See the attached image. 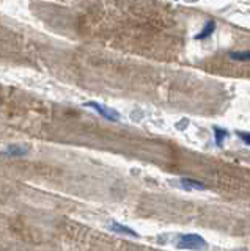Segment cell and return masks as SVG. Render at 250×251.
Masks as SVG:
<instances>
[{"instance_id":"5","label":"cell","mask_w":250,"mask_h":251,"mask_svg":"<svg viewBox=\"0 0 250 251\" xmlns=\"http://www.w3.org/2000/svg\"><path fill=\"white\" fill-rule=\"evenodd\" d=\"M181 185L184 187V188H197V190H203L205 188V184L203 182H198V180H195V179H187V177H183L181 180Z\"/></svg>"},{"instance_id":"2","label":"cell","mask_w":250,"mask_h":251,"mask_svg":"<svg viewBox=\"0 0 250 251\" xmlns=\"http://www.w3.org/2000/svg\"><path fill=\"white\" fill-rule=\"evenodd\" d=\"M83 107L93 108L98 115H101L107 121H112V123L120 121V113L116 112V110H113V108H106V107H103L101 104H98V102H85Z\"/></svg>"},{"instance_id":"6","label":"cell","mask_w":250,"mask_h":251,"mask_svg":"<svg viewBox=\"0 0 250 251\" xmlns=\"http://www.w3.org/2000/svg\"><path fill=\"white\" fill-rule=\"evenodd\" d=\"M27 152H28V149H27V148H21V146H16V145H13V146H8V148H6V154H10V155L21 157V155H26Z\"/></svg>"},{"instance_id":"9","label":"cell","mask_w":250,"mask_h":251,"mask_svg":"<svg viewBox=\"0 0 250 251\" xmlns=\"http://www.w3.org/2000/svg\"><path fill=\"white\" fill-rule=\"evenodd\" d=\"M238 135L246 145H250V132H238Z\"/></svg>"},{"instance_id":"7","label":"cell","mask_w":250,"mask_h":251,"mask_svg":"<svg viewBox=\"0 0 250 251\" xmlns=\"http://www.w3.org/2000/svg\"><path fill=\"white\" fill-rule=\"evenodd\" d=\"M230 57L236 61H250V50L246 52H231Z\"/></svg>"},{"instance_id":"4","label":"cell","mask_w":250,"mask_h":251,"mask_svg":"<svg viewBox=\"0 0 250 251\" xmlns=\"http://www.w3.org/2000/svg\"><path fill=\"white\" fill-rule=\"evenodd\" d=\"M214 30H216V22L209 21V22H206V25L203 27V30L200 31V33L195 35V39H206L214 33Z\"/></svg>"},{"instance_id":"1","label":"cell","mask_w":250,"mask_h":251,"mask_svg":"<svg viewBox=\"0 0 250 251\" xmlns=\"http://www.w3.org/2000/svg\"><path fill=\"white\" fill-rule=\"evenodd\" d=\"M176 248L178 250H195V251H200V250L208 248V243L198 234H184V235H179V239L176 242Z\"/></svg>"},{"instance_id":"3","label":"cell","mask_w":250,"mask_h":251,"mask_svg":"<svg viewBox=\"0 0 250 251\" xmlns=\"http://www.w3.org/2000/svg\"><path fill=\"white\" fill-rule=\"evenodd\" d=\"M111 229L116 234H121V235H131V237H139V234L134 231V229H131V227L128 226H124V225H120V223H111Z\"/></svg>"},{"instance_id":"8","label":"cell","mask_w":250,"mask_h":251,"mask_svg":"<svg viewBox=\"0 0 250 251\" xmlns=\"http://www.w3.org/2000/svg\"><path fill=\"white\" fill-rule=\"evenodd\" d=\"M214 133H216V145H217L219 148H222V140L228 137V132L223 130V129L214 127Z\"/></svg>"}]
</instances>
